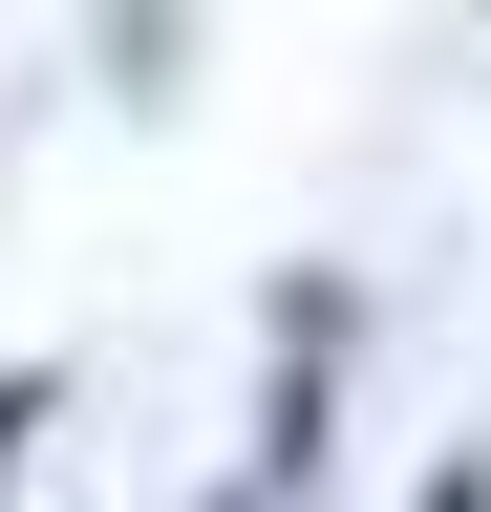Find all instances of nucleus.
Returning <instances> with one entry per match:
<instances>
[{"mask_svg": "<svg viewBox=\"0 0 491 512\" xmlns=\"http://www.w3.org/2000/svg\"><path fill=\"white\" fill-rule=\"evenodd\" d=\"M22 427H43V363H22V384H0V491H22Z\"/></svg>", "mask_w": 491, "mask_h": 512, "instance_id": "obj_1", "label": "nucleus"}]
</instances>
